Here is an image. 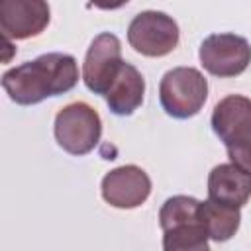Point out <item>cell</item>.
Masks as SVG:
<instances>
[{"instance_id": "5bb4252c", "label": "cell", "mask_w": 251, "mask_h": 251, "mask_svg": "<svg viewBox=\"0 0 251 251\" xmlns=\"http://www.w3.org/2000/svg\"><path fill=\"white\" fill-rule=\"evenodd\" d=\"M198 208H200V200L194 196L176 194V196L167 198L159 210L161 229H169L180 222H188V220L198 218Z\"/></svg>"}, {"instance_id": "5b68a950", "label": "cell", "mask_w": 251, "mask_h": 251, "mask_svg": "<svg viewBox=\"0 0 251 251\" xmlns=\"http://www.w3.org/2000/svg\"><path fill=\"white\" fill-rule=\"evenodd\" d=\"M198 59L212 76H239L251 63V45L245 37L235 33H212L200 43Z\"/></svg>"}, {"instance_id": "ba28073f", "label": "cell", "mask_w": 251, "mask_h": 251, "mask_svg": "<svg viewBox=\"0 0 251 251\" xmlns=\"http://www.w3.org/2000/svg\"><path fill=\"white\" fill-rule=\"evenodd\" d=\"M51 8L47 0H0V29L8 39H29L47 29Z\"/></svg>"}, {"instance_id": "30bf717a", "label": "cell", "mask_w": 251, "mask_h": 251, "mask_svg": "<svg viewBox=\"0 0 251 251\" xmlns=\"http://www.w3.org/2000/svg\"><path fill=\"white\" fill-rule=\"evenodd\" d=\"M208 198L226 206L243 208L251 198V176L233 163L216 165L208 175Z\"/></svg>"}, {"instance_id": "7c38bea8", "label": "cell", "mask_w": 251, "mask_h": 251, "mask_svg": "<svg viewBox=\"0 0 251 251\" xmlns=\"http://www.w3.org/2000/svg\"><path fill=\"white\" fill-rule=\"evenodd\" d=\"M239 210L241 208L226 206V204L214 202L210 198L200 202L198 214H200V220H202L212 241L224 243V241H229L237 233L239 224H241V212Z\"/></svg>"}, {"instance_id": "8fae6325", "label": "cell", "mask_w": 251, "mask_h": 251, "mask_svg": "<svg viewBox=\"0 0 251 251\" xmlns=\"http://www.w3.org/2000/svg\"><path fill=\"white\" fill-rule=\"evenodd\" d=\"M106 104L116 116H131L145 98V78L131 63H122L116 78L104 94Z\"/></svg>"}, {"instance_id": "277c9868", "label": "cell", "mask_w": 251, "mask_h": 251, "mask_svg": "<svg viewBox=\"0 0 251 251\" xmlns=\"http://www.w3.org/2000/svg\"><path fill=\"white\" fill-rule=\"evenodd\" d=\"M178 24L165 12H139L127 25V43L143 57H165L178 45Z\"/></svg>"}, {"instance_id": "3957f363", "label": "cell", "mask_w": 251, "mask_h": 251, "mask_svg": "<svg viewBox=\"0 0 251 251\" xmlns=\"http://www.w3.org/2000/svg\"><path fill=\"white\" fill-rule=\"evenodd\" d=\"M53 133L63 151L82 157L98 145L102 135V120L86 102H73L57 112Z\"/></svg>"}, {"instance_id": "9c48e42d", "label": "cell", "mask_w": 251, "mask_h": 251, "mask_svg": "<svg viewBox=\"0 0 251 251\" xmlns=\"http://www.w3.org/2000/svg\"><path fill=\"white\" fill-rule=\"evenodd\" d=\"M212 129L226 147H231L251 135V98L229 94L222 98L212 112Z\"/></svg>"}, {"instance_id": "7a4b0ae2", "label": "cell", "mask_w": 251, "mask_h": 251, "mask_svg": "<svg viewBox=\"0 0 251 251\" xmlns=\"http://www.w3.org/2000/svg\"><path fill=\"white\" fill-rule=\"evenodd\" d=\"M208 100V80L194 67H175L159 82V102L167 116L188 120L196 116Z\"/></svg>"}, {"instance_id": "6da1fadb", "label": "cell", "mask_w": 251, "mask_h": 251, "mask_svg": "<svg viewBox=\"0 0 251 251\" xmlns=\"http://www.w3.org/2000/svg\"><path fill=\"white\" fill-rule=\"evenodd\" d=\"M78 82L76 59L69 53H43L2 75V88L20 106H33L51 96L71 92Z\"/></svg>"}, {"instance_id": "8992f818", "label": "cell", "mask_w": 251, "mask_h": 251, "mask_svg": "<svg viewBox=\"0 0 251 251\" xmlns=\"http://www.w3.org/2000/svg\"><path fill=\"white\" fill-rule=\"evenodd\" d=\"M124 59H122V43L120 39L106 31V33H98L84 57L82 63V80L84 86L94 92L104 96L106 90L110 88L112 80L116 78L120 67H122Z\"/></svg>"}, {"instance_id": "2e32d148", "label": "cell", "mask_w": 251, "mask_h": 251, "mask_svg": "<svg viewBox=\"0 0 251 251\" xmlns=\"http://www.w3.org/2000/svg\"><path fill=\"white\" fill-rule=\"evenodd\" d=\"M129 0H90L92 6H96L98 10H118L122 6H126Z\"/></svg>"}, {"instance_id": "4fadbf2b", "label": "cell", "mask_w": 251, "mask_h": 251, "mask_svg": "<svg viewBox=\"0 0 251 251\" xmlns=\"http://www.w3.org/2000/svg\"><path fill=\"white\" fill-rule=\"evenodd\" d=\"M163 249L165 251H208L210 235L198 218L180 222L169 229H163Z\"/></svg>"}, {"instance_id": "9a60e30c", "label": "cell", "mask_w": 251, "mask_h": 251, "mask_svg": "<svg viewBox=\"0 0 251 251\" xmlns=\"http://www.w3.org/2000/svg\"><path fill=\"white\" fill-rule=\"evenodd\" d=\"M226 151H227L229 163H233L235 167H239L251 176V135L231 147H226Z\"/></svg>"}, {"instance_id": "52a82bcc", "label": "cell", "mask_w": 251, "mask_h": 251, "mask_svg": "<svg viewBox=\"0 0 251 251\" xmlns=\"http://www.w3.org/2000/svg\"><path fill=\"white\" fill-rule=\"evenodd\" d=\"M100 192L110 206L120 210H133L149 198L151 178L137 165H122L104 175Z\"/></svg>"}]
</instances>
